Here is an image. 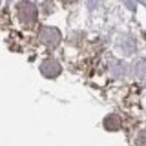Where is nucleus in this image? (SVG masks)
<instances>
[{
  "instance_id": "nucleus-1",
  "label": "nucleus",
  "mask_w": 146,
  "mask_h": 146,
  "mask_svg": "<svg viewBox=\"0 0 146 146\" xmlns=\"http://www.w3.org/2000/svg\"><path fill=\"white\" fill-rule=\"evenodd\" d=\"M18 11L20 20L26 24H32L37 18L36 6L33 2H29V1L20 2L18 6Z\"/></svg>"
},
{
  "instance_id": "nucleus-2",
  "label": "nucleus",
  "mask_w": 146,
  "mask_h": 146,
  "mask_svg": "<svg viewBox=\"0 0 146 146\" xmlns=\"http://www.w3.org/2000/svg\"><path fill=\"white\" fill-rule=\"evenodd\" d=\"M39 39L47 46L54 47L60 43L61 39V35L60 32L53 28V27H42L39 31Z\"/></svg>"
},
{
  "instance_id": "nucleus-3",
  "label": "nucleus",
  "mask_w": 146,
  "mask_h": 146,
  "mask_svg": "<svg viewBox=\"0 0 146 146\" xmlns=\"http://www.w3.org/2000/svg\"><path fill=\"white\" fill-rule=\"evenodd\" d=\"M40 72L47 78H55L61 73V65L54 60H46L40 65Z\"/></svg>"
},
{
  "instance_id": "nucleus-4",
  "label": "nucleus",
  "mask_w": 146,
  "mask_h": 146,
  "mask_svg": "<svg viewBox=\"0 0 146 146\" xmlns=\"http://www.w3.org/2000/svg\"><path fill=\"white\" fill-rule=\"evenodd\" d=\"M104 125H105V128L108 130H117V129H119L120 125H121V120L116 115H109L105 119Z\"/></svg>"
},
{
  "instance_id": "nucleus-5",
  "label": "nucleus",
  "mask_w": 146,
  "mask_h": 146,
  "mask_svg": "<svg viewBox=\"0 0 146 146\" xmlns=\"http://www.w3.org/2000/svg\"><path fill=\"white\" fill-rule=\"evenodd\" d=\"M137 141H138V143L142 146H146V131H143V133L139 134Z\"/></svg>"
}]
</instances>
